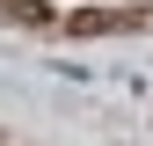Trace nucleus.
<instances>
[{"instance_id":"nucleus-1","label":"nucleus","mask_w":153,"mask_h":146,"mask_svg":"<svg viewBox=\"0 0 153 146\" xmlns=\"http://www.w3.org/2000/svg\"><path fill=\"white\" fill-rule=\"evenodd\" d=\"M139 22V7L117 15V7H88V15H73V36H102V29H131Z\"/></svg>"},{"instance_id":"nucleus-2","label":"nucleus","mask_w":153,"mask_h":146,"mask_svg":"<svg viewBox=\"0 0 153 146\" xmlns=\"http://www.w3.org/2000/svg\"><path fill=\"white\" fill-rule=\"evenodd\" d=\"M0 15H7V22H51L44 0H0Z\"/></svg>"}]
</instances>
